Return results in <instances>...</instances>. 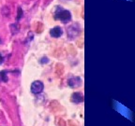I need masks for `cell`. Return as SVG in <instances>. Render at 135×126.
I'll return each instance as SVG.
<instances>
[{
	"mask_svg": "<svg viewBox=\"0 0 135 126\" xmlns=\"http://www.w3.org/2000/svg\"><path fill=\"white\" fill-rule=\"evenodd\" d=\"M55 18L56 20H60L62 23H67L68 22H70L71 20V13L67 9H63L62 7H57Z\"/></svg>",
	"mask_w": 135,
	"mask_h": 126,
	"instance_id": "6da1fadb",
	"label": "cell"
},
{
	"mask_svg": "<svg viewBox=\"0 0 135 126\" xmlns=\"http://www.w3.org/2000/svg\"><path fill=\"white\" fill-rule=\"evenodd\" d=\"M79 33H80V26H79L78 23L70 25L69 29H68V36H69V38L70 39L75 38L79 35Z\"/></svg>",
	"mask_w": 135,
	"mask_h": 126,
	"instance_id": "7a4b0ae2",
	"label": "cell"
},
{
	"mask_svg": "<svg viewBox=\"0 0 135 126\" xmlns=\"http://www.w3.org/2000/svg\"><path fill=\"white\" fill-rule=\"evenodd\" d=\"M43 89H44V84L40 80H36L31 84V92L34 94H38L42 92Z\"/></svg>",
	"mask_w": 135,
	"mask_h": 126,
	"instance_id": "3957f363",
	"label": "cell"
},
{
	"mask_svg": "<svg viewBox=\"0 0 135 126\" xmlns=\"http://www.w3.org/2000/svg\"><path fill=\"white\" fill-rule=\"evenodd\" d=\"M62 34H63V29H62L60 26H55V27L52 28L50 30V35L51 36H53L55 38H58L62 36Z\"/></svg>",
	"mask_w": 135,
	"mask_h": 126,
	"instance_id": "277c9868",
	"label": "cell"
},
{
	"mask_svg": "<svg viewBox=\"0 0 135 126\" xmlns=\"http://www.w3.org/2000/svg\"><path fill=\"white\" fill-rule=\"evenodd\" d=\"M71 101L75 104H79L84 102V95L80 92H74L71 95Z\"/></svg>",
	"mask_w": 135,
	"mask_h": 126,
	"instance_id": "5b68a950",
	"label": "cell"
},
{
	"mask_svg": "<svg viewBox=\"0 0 135 126\" xmlns=\"http://www.w3.org/2000/svg\"><path fill=\"white\" fill-rule=\"evenodd\" d=\"M79 80H81L79 78H77V77H72V78H70V80H68V84L72 88H75V87H78L79 85H81V82H76L79 81Z\"/></svg>",
	"mask_w": 135,
	"mask_h": 126,
	"instance_id": "8992f818",
	"label": "cell"
},
{
	"mask_svg": "<svg viewBox=\"0 0 135 126\" xmlns=\"http://www.w3.org/2000/svg\"><path fill=\"white\" fill-rule=\"evenodd\" d=\"M9 28H11V34H12L13 36H14V35H16V34H18V32H19V30H20V26L17 23L11 24V25H9Z\"/></svg>",
	"mask_w": 135,
	"mask_h": 126,
	"instance_id": "52a82bcc",
	"label": "cell"
},
{
	"mask_svg": "<svg viewBox=\"0 0 135 126\" xmlns=\"http://www.w3.org/2000/svg\"><path fill=\"white\" fill-rule=\"evenodd\" d=\"M8 80L7 71H1L0 72V82H7Z\"/></svg>",
	"mask_w": 135,
	"mask_h": 126,
	"instance_id": "ba28073f",
	"label": "cell"
},
{
	"mask_svg": "<svg viewBox=\"0 0 135 126\" xmlns=\"http://www.w3.org/2000/svg\"><path fill=\"white\" fill-rule=\"evenodd\" d=\"M23 10H22V8H18V17H17V20H20L23 17Z\"/></svg>",
	"mask_w": 135,
	"mask_h": 126,
	"instance_id": "9c48e42d",
	"label": "cell"
},
{
	"mask_svg": "<svg viewBox=\"0 0 135 126\" xmlns=\"http://www.w3.org/2000/svg\"><path fill=\"white\" fill-rule=\"evenodd\" d=\"M48 62H49V59L47 58V57H43V58L41 59L40 63H41V64H44V63H48Z\"/></svg>",
	"mask_w": 135,
	"mask_h": 126,
	"instance_id": "30bf717a",
	"label": "cell"
},
{
	"mask_svg": "<svg viewBox=\"0 0 135 126\" xmlns=\"http://www.w3.org/2000/svg\"><path fill=\"white\" fill-rule=\"evenodd\" d=\"M4 63V57H3V55L0 53V65H2V64Z\"/></svg>",
	"mask_w": 135,
	"mask_h": 126,
	"instance_id": "8fae6325",
	"label": "cell"
},
{
	"mask_svg": "<svg viewBox=\"0 0 135 126\" xmlns=\"http://www.w3.org/2000/svg\"><path fill=\"white\" fill-rule=\"evenodd\" d=\"M0 42H1V41H0Z\"/></svg>",
	"mask_w": 135,
	"mask_h": 126,
	"instance_id": "7c38bea8",
	"label": "cell"
}]
</instances>
